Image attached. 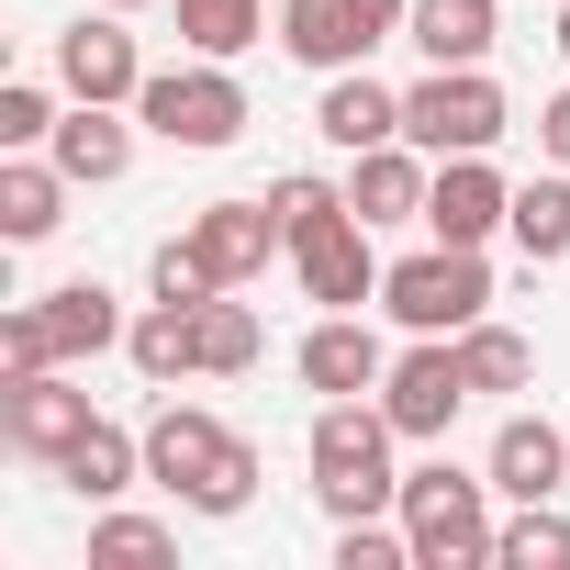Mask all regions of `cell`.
<instances>
[{
	"label": "cell",
	"instance_id": "cell-24",
	"mask_svg": "<svg viewBox=\"0 0 570 570\" xmlns=\"http://www.w3.org/2000/svg\"><path fill=\"white\" fill-rule=\"evenodd\" d=\"M503 235H514L537 268H559V257H570V179H525L514 213H503Z\"/></svg>",
	"mask_w": 570,
	"mask_h": 570
},
{
	"label": "cell",
	"instance_id": "cell-4",
	"mask_svg": "<svg viewBox=\"0 0 570 570\" xmlns=\"http://www.w3.org/2000/svg\"><path fill=\"white\" fill-rule=\"evenodd\" d=\"M481 492H492V470H481V481L448 470V459L403 470V537H414V570H481V559H492V514H481Z\"/></svg>",
	"mask_w": 570,
	"mask_h": 570
},
{
	"label": "cell",
	"instance_id": "cell-1",
	"mask_svg": "<svg viewBox=\"0 0 570 570\" xmlns=\"http://www.w3.org/2000/svg\"><path fill=\"white\" fill-rule=\"evenodd\" d=\"M146 481H168L190 514H246L257 503V448L235 425H213L202 403H168L146 425Z\"/></svg>",
	"mask_w": 570,
	"mask_h": 570
},
{
	"label": "cell",
	"instance_id": "cell-34",
	"mask_svg": "<svg viewBox=\"0 0 570 570\" xmlns=\"http://www.w3.org/2000/svg\"><path fill=\"white\" fill-rule=\"evenodd\" d=\"M101 12H146V0H101Z\"/></svg>",
	"mask_w": 570,
	"mask_h": 570
},
{
	"label": "cell",
	"instance_id": "cell-26",
	"mask_svg": "<svg viewBox=\"0 0 570 570\" xmlns=\"http://www.w3.org/2000/svg\"><path fill=\"white\" fill-rule=\"evenodd\" d=\"M179 35H190L202 57H246V46L268 35V0H179Z\"/></svg>",
	"mask_w": 570,
	"mask_h": 570
},
{
	"label": "cell",
	"instance_id": "cell-30",
	"mask_svg": "<svg viewBox=\"0 0 570 570\" xmlns=\"http://www.w3.org/2000/svg\"><path fill=\"white\" fill-rule=\"evenodd\" d=\"M268 213H279V235H314L325 213H347V190H336V179H314V168H292V179L268 190Z\"/></svg>",
	"mask_w": 570,
	"mask_h": 570
},
{
	"label": "cell",
	"instance_id": "cell-16",
	"mask_svg": "<svg viewBox=\"0 0 570 570\" xmlns=\"http://www.w3.org/2000/svg\"><path fill=\"white\" fill-rule=\"evenodd\" d=\"M559 481H570V436H559L548 414H503V436H492V492L559 503Z\"/></svg>",
	"mask_w": 570,
	"mask_h": 570
},
{
	"label": "cell",
	"instance_id": "cell-15",
	"mask_svg": "<svg viewBox=\"0 0 570 570\" xmlns=\"http://www.w3.org/2000/svg\"><path fill=\"white\" fill-rule=\"evenodd\" d=\"M303 381H314L325 403H358V392L392 381V358H381V336H370L358 314H325V325L303 336Z\"/></svg>",
	"mask_w": 570,
	"mask_h": 570
},
{
	"label": "cell",
	"instance_id": "cell-29",
	"mask_svg": "<svg viewBox=\"0 0 570 570\" xmlns=\"http://www.w3.org/2000/svg\"><path fill=\"white\" fill-rule=\"evenodd\" d=\"M213 292H224V268H213L190 235H168V246H157V303H213Z\"/></svg>",
	"mask_w": 570,
	"mask_h": 570
},
{
	"label": "cell",
	"instance_id": "cell-25",
	"mask_svg": "<svg viewBox=\"0 0 570 570\" xmlns=\"http://www.w3.org/2000/svg\"><path fill=\"white\" fill-rule=\"evenodd\" d=\"M503 570H570V514L559 503H514V525H492Z\"/></svg>",
	"mask_w": 570,
	"mask_h": 570
},
{
	"label": "cell",
	"instance_id": "cell-23",
	"mask_svg": "<svg viewBox=\"0 0 570 570\" xmlns=\"http://www.w3.org/2000/svg\"><path fill=\"white\" fill-rule=\"evenodd\" d=\"M135 470H146V436H124V425H90V436H79V448L57 459V481H68L79 503H112V492H124Z\"/></svg>",
	"mask_w": 570,
	"mask_h": 570
},
{
	"label": "cell",
	"instance_id": "cell-13",
	"mask_svg": "<svg viewBox=\"0 0 570 570\" xmlns=\"http://www.w3.org/2000/svg\"><path fill=\"white\" fill-rule=\"evenodd\" d=\"M503 213H514V190H503V168H492V157H436V190H425L436 246H481Z\"/></svg>",
	"mask_w": 570,
	"mask_h": 570
},
{
	"label": "cell",
	"instance_id": "cell-3",
	"mask_svg": "<svg viewBox=\"0 0 570 570\" xmlns=\"http://www.w3.org/2000/svg\"><path fill=\"white\" fill-rule=\"evenodd\" d=\"M124 336H135V325H124V303L101 292V279H68V292L0 314V370H79V358H101V347H124Z\"/></svg>",
	"mask_w": 570,
	"mask_h": 570
},
{
	"label": "cell",
	"instance_id": "cell-21",
	"mask_svg": "<svg viewBox=\"0 0 570 570\" xmlns=\"http://www.w3.org/2000/svg\"><path fill=\"white\" fill-rule=\"evenodd\" d=\"M124 358H135V381H190L202 370V303H146L135 314V336H124Z\"/></svg>",
	"mask_w": 570,
	"mask_h": 570
},
{
	"label": "cell",
	"instance_id": "cell-20",
	"mask_svg": "<svg viewBox=\"0 0 570 570\" xmlns=\"http://www.w3.org/2000/svg\"><path fill=\"white\" fill-rule=\"evenodd\" d=\"M68 190H79V179H68L57 157H23V146H12V168H0V235H12V246H46V235L68 224Z\"/></svg>",
	"mask_w": 570,
	"mask_h": 570
},
{
	"label": "cell",
	"instance_id": "cell-22",
	"mask_svg": "<svg viewBox=\"0 0 570 570\" xmlns=\"http://www.w3.org/2000/svg\"><path fill=\"white\" fill-rule=\"evenodd\" d=\"M57 168H68V179H90V190L135 168V135L112 124V101H79V112L57 124Z\"/></svg>",
	"mask_w": 570,
	"mask_h": 570
},
{
	"label": "cell",
	"instance_id": "cell-17",
	"mask_svg": "<svg viewBox=\"0 0 570 570\" xmlns=\"http://www.w3.org/2000/svg\"><path fill=\"white\" fill-rule=\"evenodd\" d=\"M314 124H325V146L370 157V146H392V135H403V90H381L370 68H336V79H325V101H314Z\"/></svg>",
	"mask_w": 570,
	"mask_h": 570
},
{
	"label": "cell",
	"instance_id": "cell-7",
	"mask_svg": "<svg viewBox=\"0 0 570 570\" xmlns=\"http://www.w3.org/2000/svg\"><path fill=\"white\" fill-rule=\"evenodd\" d=\"M503 124H514V112H503V90H492L481 68H425V79L403 90V135H414L425 157H492Z\"/></svg>",
	"mask_w": 570,
	"mask_h": 570
},
{
	"label": "cell",
	"instance_id": "cell-5",
	"mask_svg": "<svg viewBox=\"0 0 570 570\" xmlns=\"http://www.w3.org/2000/svg\"><path fill=\"white\" fill-rule=\"evenodd\" d=\"M381 303H392V325H414V336H470L481 303H492V268H481V246H425V257L381 268Z\"/></svg>",
	"mask_w": 570,
	"mask_h": 570
},
{
	"label": "cell",
	"instance_id": "cell-10",
	"mask_svg": "<svg viewBox=\"0 0 570 570\" xmlns=\"http://www.w3.org/2000/svg\"><path fill=\"white\" fill-rule=\"evenodd\" d=\"M90 425H101V414H90V392H79L68 370H12V381H0V436H12L23 459H46V470H57Z\"/></svg>",
	"mask_w": 570,
	"mask_h": 570
},
{
	"label": "cell",
	"instance_id": "cell-8",
	"mask_svg": "<svg viewBox=\"0 0 570 570\" xmlns=\"http://www.w3.org/2000/svg\"><path fill=\"white\" fill-rule=\"evenodd\" d=\"M403 12L414 0H279V46L336 79V68H370V46H392Z\"/></svg>",
	"mask_w": 570,
	"mask_h": 570
},
{
	"label": "cell",
	"instance_id": "cell-6",
	"mask_svg": "<svg viewBox=\"0 0 570 570\" xmlns=\"http://www.w3.org/2000/svg\"><path fill=\"white\" fill-rule=\"evenodd\" d=\"M135 124H157L168 146L213 157V146H235V135H246V90H235V68H224V57H202V68H157V79L135 90Z\"/></svg>",
	"mask_w": 570,
	"mask_h": 570
},
{
	"label": "cell",
	"instance_id": "cell-11",
	"mask_svg": "<svg viewBox=\"0 0 570 570\" xmlns=\"http://www.w3.org/2000/svg\"><path fill=\"white\" fill-rule=\"evenodd\" d=\"M292 268H303V292H314L325 314H358V303L381 292V257H370V224H358V213H325L314 235H292Z\"/></svg>",
	"mask_w": 570,
	"mask_h": 570
},
{
	"label": "cell",
	"instance_id": "cell-32",
	"mask_svg": "<svg viewBox=\"0 0 570 570\" xmlns=\"http://www.w3.org/2000/svg\"><path fill=\"white\" fill-rule=\"evenodd\" d=\"M90 559H168V525L157 514H101L90 525Z\"/></svg>",
	"mask_w": 570,
	"mask_h": 570
},
{
	"label": "cell",
	"instance_id": "cell-9",
	"mask_svg": "<svg viewBox=\"0 0 570 570\" xmlns=\"http://www.w3.org/2000/svg\"><path fill=\"white\" fill-rule=\"evenodd\" d=\"M470 392H481V381H470V358H459V336H414V347L392 358V381H381V414H392L403 436H448Z\"/></svg>",
	"mask_w": 570,
	"mask_h": 570
},
{
	"label": "cell",
	"instance_id": "cell-28",
	"mask_svg": "<svg viewBox=\"0 0 570 570\" xmlns=\"http://www.w3.org/2000/svg\"><path fill=\"white\" fill-rule=\"evenodd\" d=\"M202 370H257V314L246 303H202Z\"/></svg>",
	"mask_w": 570,
	"mask_h": 570
},
{
	"label": "cell",
	"instance_id": "cell-18",
	"mask_svg": "<svg viewBox=\"0 0 570 570\" xmlns=\"http://www.w3.org/2000/svg\"><path fill=\"white\" fill-rule=\"evenodd\" d=\"M190 246L224 268V292H235V279H257V268L292 246V235H279V213H268V202H213V213L190 224Z\"/></svg>",
	"mask_w": 570,
	"mask_h": 570
},
{
	"label": "cell",
	"instance_id": "cell-2",
	"mask_svg": "<svg viewBox=\"0 0 570 570\" xmlns=\"http://www.w3.org/2000/svg\"><path fill=\"white\" fill-rule=\"evenodd\" d=\"M392 414L381 403H325L303 459H314V503L347 525V514H403V470H392Z\"/></svg>",
	"mask_w": 570,
	"mask_h": 570
},
{
	"label": "cell",
	"instance_id": "cell-33",
	"mask_svg": "<svg viewBox=\"0 0 570 570\" xmlns=\"http://www.w3.org/2000/svg\"><path fill=\"white\" fill-rule=\"evenodd\" d=\"M537 146H548V168H570V90L537 112Z\"/></svg>",
	"mask_w": 570,
	"mask_h": 570
},
{
	"label": "cell",
	"instance_id": "cell-31",
	"mask_svg": "<svg viewBox=\"0 0 570 570\" xmlns=\"http://www.w3.org/2000/svg\"><path fill=\"white\" fill-rule=\"evenodd\" d=\"M0 146H57V101H46L35 79L0 90Z\"/></svg>",
	"mask_w": 570,
	"mask_h": 570
},
{
	"label": "cell",
	"instance_id": "cell-27",
	"mask_svg": "<svg viewBox=\"0 0 570 570\" xmlns=\"http://www.w3.org/2000/svg\"><path fill=\"white\" fill-rule=\"evenodd\" d=\"M459 358H470V381H481V392H525V381H537V347H525L514 325H470V336H459Z\"/></svg>",
	"mask_w": 570,
	"mask_h": 570
},
{
	"label": "cell",
	"instance_id": "cell-35",
	"mask_svg": "<svg viewBox=\"0 0 570 570\" xmlns=\"http://www.w3.org/2000/svg\"><path fill=\"white\" fill-rule=\"evenodd\" d=\"M559 57H570V12H559Z\"/></svg>",
	"mask_w": 570,
	"mask_h": 570
},
{
	"label": "cell",
	"instance_id": "cell-12",
	"mask_svg": "<svg viewBox=\"0 0 570 570\" xmlns=\"http://www.w3.org/2000/svg\"><path fill=\"white\" fill-rule=\"evenodd\" d=\"M57 90H68V101H135V90H146L124 12H90V23L57 35Z\"/></svg>",
	"mask_w": 570,
	"mask_h": 570
},
{
	"label": "cell",
	"instance_id": "cell-19",
	"mask_svg": "<svg viewBox=\"0 0 570 570\" xmlns=\"http://www.w3.org/2000/svg\"><path fill=\"white\" fill-rule=\"evenodd\" d=\"M492 35H503L492 0H414L403 12V46H425V68H481Z\"/></svg>",
	"mask_w": 570,
	"mask_h": 570
},
{
	"label": "cell",
	"instance_id": "cell-14",
	"mask_svg": "<svg viewBox=\"0 0 570 570\" xmlns=\"http://www.w3.org/2000/svg\"><path fill=\"white\" fill-rule=\"evenodd\" d=\"M425 190H436V179H425V146H414V135H392V146H370V157H358L347 213H358V224H425Z\"/></svg>",
	"mask_w": 570,
	"mask_h": 570
}]
</instances>
